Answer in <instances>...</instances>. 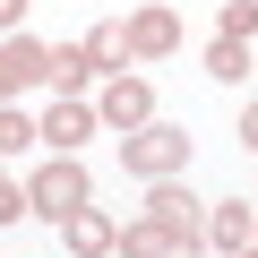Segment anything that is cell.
<instances>
[{
    "mask_svg": "<svg viewBox=\"0 0 258 258\" xmlns=\"http://www.w3.org/2000/svg\"><path fill=\"white\" fill-rule=\"evenodd\" d=\"M120 172H138V181H172V172H189V129H172V120L129 129V138H120Z\"/></svg>",
    "mask_w": 258,
    "mask_h": 258,
    "instance_id": "6da1fadb",
    "label": "cell"
},
{
    "mask_svg": "<svg viewBox=\"0 0 258 258\" xmlns=\"http://www.w3.org/2000/svg\"><path fill=\"white\" fill-rule=\"evenodd\" d=\"M86 198H95V181H86V164H78V155H52V164L26 181V207H35V215H78Z\"/></svg>",
    "mask_w": 258,
    "mask_h": 258,
    "instance_id": "7a4b0ae2",
    "label": "cell"
},
{
    "mask_svg": "<svg viewBox=\"0 0 258 258\" xmlns=\"http://www.w3.org/2000/svg\"><path fill=\"white\" fill-rule=\"evenodd\" d=\"M26 86H52V43H35V35H0V103H18Z\"/></svg>",
    "mask_w": 258,
    "mask_h": 258,
    "instance_id": "3957f363",
    "label": "cell"
},
{
    "mask_svg": "<svg viewBox=\"0 0 258 258\" xmlns=\"http://www.w3.org/2000/svg\"><path fill=\"white\" fill-rule=\"evenodd\" d=\"M95 120H103V129H120V138H129V129H147V120H155V86H147V78H129V69H120V78H103Z\"/></svg>",
    "mask_w": 258,
    "mask_h": 258,
    "instance_id": "277c9868",
    "label": "cell"
},
{
    "mask_svg": "<svg viewBox=\"0 0 258 258\" xmlns=\"http://www.w3.org/2000/svg\"><path fill=\"white\" fill-rule=\"evenodd\" d=\"M147 215H155V224L172 232V249H198V241H207V215H198V198L181 189V172H172V181H155V198H147Z\"/></svg>",
    "mask_w": 258,
    "mask_h": 258,
    "instance_id": "5b68a950",
    "label": "cell"
},
{
    "mask_svg": "<svg viewBox=\"0 0 258 258\" xmlns=\"http://www.w3.org/2000/svg\"><path fill=\"white\" fill-rule=\"evenodd\" d=\"M60 241H69V258H112L120 249V224L103 207H78V215H60Z\"/></svg>",
    "mask_w": 258,
    "mask_h": 258,
    "instance_id": "8992f818",
    "label": "cell"
},
{
    "mask_svg": "<svg viewBox=\"0 0 258 258\" xmlns=\"http://www.w3.org/2000/svg\"><path fill=\"white\" fill-rule=\"evenodd\" d=\"M129 52H138V60H172L181 52V18L172 9H138V18H129Z\"/></svg>",
    "mask_w": 258,
    "mask_h": 258,
    "instance_id": "52a82bcc",
    "label": "cell"
},
{
    "mask_svg": "<svg viewBox=\"0 0 258 258\" xmlns=\"http://www.w3.org/2000/svg\"><path fill=\"white\" fill-rule=\"evenodd\" d=\"M35 129L52 138V155H69L78 138H95V103H78V95H60V103H52V112H43Z\"/></svg>",
    "mask_w": 258,
    "mask_h": 258,
    "instance_id": "ba28073f",
    "label": "cell"
},
{
    "mask_svg": "<svg viewBox=\"0 0 258 258\" xmlns=\"http://www.w3.org/2000/svg\"><path fill=\"white\" fill-rule=\"evenodd\" d=\"M207 241L241 258V249L258 241V207H241V198H224V207H207Z\"/></svg>",
    "mask_w": 258,
    "mask_h": 258,
    "instance_id": "9c48e42d",
    "label": "cell"
},
{
    "mask_svg": "<svg viewBox=\"0 0 258 258\" xmlns=\"http://www.w3.org/2000/svg\"><path fill=\"white\" fill-rule=\"evenodd\" d=\"M103 69L86 60V43H52V95H86Z\"/></svg>",
    "mask_w": 258,
    "mask_h": 258,
    "instance_id": "30bf717a",
    "label": "cell"
},
{
    "mask_svg": "<svg viewBox=\"0 0 258 258\" xmlns=\"http://www.w3.org/2000/svg\"><path fill=\"white\" fill-rule=\"evenodd\" d=\"M120 258H172V232H164L155 215H138V224H120Z\"/></svg>",
    "mask_w": 258,
    "mask_h": 258,
    "instance_id": "8fae6325",
    "label": "cell"
},
{
    "mask_svg": "<svg viewBox=\"0 0 258 258\" xmlns=\"http://www.w3.org/2000/svg\"><path fill=\"white\" fill-rule=\"evenodd\" d=\"M86 60H95V69H112V78H120V69H129V60H138V52H129V26H95V35H86Z\"/></svg>",
    "mask_w": 258,
    "mask_h": 258,
    "instance_id": "7c38bea8",
    "label": "cell"
},
{
    "mask_svg": "<svg viewBox=\"0 0 258 258\" xmlns=\"http://www.w3.org/2000/svg\"><path fill=\"white\" fill-rule=\"evenodd\" d=\"M207 78H224V86H241V78H249V43H232V35H215V43H207Z\"/></svg>",
    "mask_w": 258,
    "mask_h": 258,
    "instance_id": "4fadbf2b",
    "label": "cell"
},
{
    "mask_svg": "<svg viewBox=\"0 0 258 258\" xmlns=\"http://www.w3.org/2000/svg\"><path fill=\"white\" fill-rule=\"evenodd\" d=\"M35 138H43V129H35V120H26L18 103H0V155H26Z\"/></svg>",
    "mask_w": 258,
    "mask_h": 258,
    "instance_id": "5bb4252c",
    "label": "cell"
},
{
    "mask_svg": "<svg viewBox=\"0 0 258 258\" xmlns=\"http://www.w3.org/2000/svg\"><path fill=\"white\" fill-rule=\"evenodd\" d=\"M215 35L249 43V35H258V0H224V9H215Z\"/></svg>",
    "mask_w": 258,
    "mask_h": 258,
    "instance_id": "9a60e30c",
    "label": "cell"
},
{
    "mask_svg": "<svg viewBox=\"0 0 258 258\" xmlns=\"http://www.w3.org/2000/svg\"><path fill=\"white\" fill-rule=\"evenodd\" d=\"M18 215H35V207H26V189H18L9 172H0V224H18Z\"/></svg>",
    "mask_w": 258,
    "mask_h": 258,
    "instance_id": "2e32d148",
    "label": "cell"
},
{
    "mask_svg": "<svg viewBox=\"0 0 258 258\" xmlns=\"http://www.w3.org/2000/svg\"><path fill=\"white\" fill-rule=\"evenodd\" d=\"M26 9H35V0H0V35H18V26H26Z\"/></svg>",
    "mask_w": 258,
    "mask_h": 258,
    "instance_id": "e0dca14e",
    "label": "cell"
},
{
    "mask_svg": "<svg viewBox=\"0 0 258 258\" xmlns=\"http://www.w3.org/2000/svg\"><path fill=\"white\" fill-rule=\"evenodd\" d=\"M241 147L258 155V103H241Z\"/></svg>",
    "mask_w": 258,
    "mask_h": 258,
    "instance_id": "ac0fdd59",
    "label": "cell"
},
{
    "mask_svg": "<svg viewBox=\"0 0 258 258\" xmlns=\"http://www.w3.org/2000/svg\"><path fill=\"white\" fill-rule=\"evenodd\" d=\"M241 258H258V241H249V249H241Z\"/></svg>",
    "mask_w": 258,
    "mask_h": 258,
    "instance_id": "d6986e66",
    "label": "cell"
},
{
    "mask_svg": "<svg viewBox=\"0 0 258 258\" xmlns=\"http://www.w3.org/2000/svg\"><path fill=\"white\" fill-rule=\"evenodd\" d=\"M172 258H198V249H172Z\"/></svg>",
    "mask_w": 258,
    "mask_h": 258,
    "instance_id": "ffe728a7",
    "label": "cell"
}]
</instances>
